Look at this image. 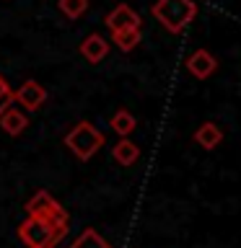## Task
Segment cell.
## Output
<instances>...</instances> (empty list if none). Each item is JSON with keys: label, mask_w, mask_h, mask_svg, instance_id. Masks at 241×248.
I'll list each match as a JSON object with an SVG mask.
<instances>
[{"label": "cell", "mask_w": 241, "mask_h": 248, "mask_svg": "<svg viewBox=\"0 0 241 248\" xmlns=\"http://www.w3.org/2000/svg\"><path fill=\"white\" fill-rule=\"evenodd\" d=\"M65 145H68V150L73 153L78 160H88V158H93V155L101 150L104 135H101L91 122H78L75 127L65 135Z\"/></svg>", "instance_id": "cell-3"}, {"label": "cell", "mask_w": 241, "mask_h": 248, "mask_svg": "<svg viewBox=\"0 0 241 248\" xmlns=\"http://www.w3.org/2000/svg\"><path fill=\"white\" fill-rule=\"evenodd\" d=\"M11 104H13V88L8 85L5 78L0 75V114H3V111H5V108L11 106Z\"/></svg>", "instance_id": "cell-16"}, {"label": "cell", "mask_w": 241, "mask_h": 248, "mask_svg": "<svg viewBox=\"0 0 241 248\" xmlns=\"http://www.w3.org/2000/svg\"><path fill=\"white\" fill-rule=\"evenodd\" d=\"M104 23H106V29L112 31H127V29H140V16L132 11L130 5H117L114 11H109L106 13V18H104Z\"/></svg>", "instance_id": "cell-6"}, {"label": "cell", "mask_w": 241, "mask_h": 248, "mask_svg": "<svg viewBox=\"0 0 241 248\" xmlns=\"http://www.w3.org/2000/svg\"><path fill=\"white\" fill-rule=\"evenodd\" d=\"M26 215L29 217H47V220H68V212L60 207V202L50 191H36L26 202Z\"/></svg>", "instance_id": "cell-4"}, {"label": "cell", "mask_w": 241, "mask_h": 248, "mask_svg": "<svg viewBox=\"0 0 241 248\" xmlns=\"http://www.w3.org/2000/svg\"><path fill=\"white\" fill-rule=\"evenodd\" d=\"M221 140H223V132H221V127H218L215 122L200 124V129L194 132V142H197L202 150H213V147L221 145Z\"/></svg>", "instance_id": "cell-10"}, {"label": "cell", "mask_w": 241, "mask_h": 248, "mask_svg": "<svg viewBox=\"0 0 241 248\" xmlns=\"http://www.w3.org/2000/svg\"><path fill=\"white\" fill-rule=\"evenodd\" d=\"M112 158L120 163V166H132V163H138V158H140V147H138V142H132V140L124 137L112 147Z\"/></svg>", "instance_id": "cell-11"}, {"label": "cell", "mask_w": 241, "mask_h": 248, "mask_svg": "<svg viewBox=\"0 0 241 248\" xmlns=\"http://www.w3.org/2000/svg\"><path fill=\"white\" fill-rule=\"evenodd\" d=\"M151 13L166 26L171 34H179L184 26H189L197 16V5L194 0H158Z\"/></svg>", "instance_id": "cell-2"}, {"label": "cell", "mask_w": 241, "mask_h": 248, "mask_svg": "<svg viewBox=\"0 0 241 248\" xmlns=\"http://www.w3.org/2000/svg\"><path fill=\"white\" fill-rule=\"evenodd\" d=\"M60 11L68 16V18H81V16L88 11V0H60Z\"/></svg>", "instance_id": "cell-15"}, {"label": "cell", "mask_w": 241, "mask_h": 248, "mask_svg": "<svg viewBox=\"0 0 241 248\" xmlns=\"http://www.w3.org/2000/svg\"><path fill=\"white\" fill-rule=\"evenodd\" d=\"M26 124H29V119H26V114L23 111H18L16 106H8L3 114H0V127L5 129V135H11V137H18L23 129H26Z\"/></svg>", "instance_id": "cell-9"}, {"label": "cell", "mask_w": 241, "mask_h": 248, "mask_svg": "<svg viewBox=\"0 0 241 248\" xmlns=\"http://www.w3.org/2000/svg\"><path fill=\"white\" fill-rule=\"evenodd\" d=\"M114 44L120 46L122 52H130L140 44V29H127V31H114L112 34Z\"/></svg>", "instance_id": "cell-14"}, {"label": "cell", "mask_w": 241, "mask_h": 248, "mask_svg": "<svg viewBox=\"0 0 241 248\" xmlns=\"http://www.w3.org/2000/svg\"><path fill=\"white\" fill-rule=\"evenodd\" d=\"M13 101H16V104H21L23 108H26V111H36V108L47 101V91H44L42 83L26 80L18 91L13 93Z\"/></svg>", "instance_id": "cell-5"}, {"label": "cell", "mask_w": 241, "mask_h": 248, "mask_svg": "<svg viewBox=\"0 0 241 248\" xmlns=\"http://www.w3.org/2000/svg\"><path fill=\"white\" fill-rule=\"evenodd\" d=\"M68 235V220L26 217L18 225V238L26 248H54Z\"/></svg>", "instance_id": "cell-1"}, {"label": "cell", "mask_w": 241, "mask_h": 248, "mask_svg": "<svg viewBox=\"0 0 241 248\" xmlns=\"http://www.w3.org/2000/svg\"><path fill=\"white\" fill-rule=\"evenodd\" d=\"M81 54L91 62V65H96V62H101L109 54V42H106L104 36H99V34H91V36L83 39Z\"/></svg>", "instance_id": "cell-8"}, {"label": "cell", "mask_w": 241, "mask_h": 248, "mask_svg": "<svg viewBox=\"0 0 241 248\" xmlns=\"http://www.w3.org/2000/svg\"><path fill=\"white\" fill-rule=\"evenodd\" d=\"M109 124H112V129L117 132V135H122V137H127L130 132L138 127L135 116H132L130 111H124V108H122V111H117V114L112 116V122H109Z\"/></svg>", "instance_id": "cell-12"}, {"label": "cell", "mask_w": 241, "mask_h": 248, "mask_svg": "<svg viewBox=\"0 0 241 248\" xmlns=\"http://www.w3.org/2000/svg\"><path fill=\"white\" fill-rule=\"evenodd\" d=\"M215 67H218V62L207 49H197V52H192L189 57H187V70H189L194 78H200V80H205V78L213 75Z\"/></svg>", "instance_id": "cell-7"}, {"label": "cell", "mask_w": 241, "mask_h": 248, "mask_svg": "<svg viewBox=\"0 0 241 248\" xmlns=\"http://www.w3.org/2000/svg\"><path fill=\"white\" fill-rule=\"evenodd\" d=\"M70 248H112V246H109L93 228H88V230H83L81 235L75 238V243L70 246Z\"/></svg>", "instance_id": "cell-13"}]
</instances>
